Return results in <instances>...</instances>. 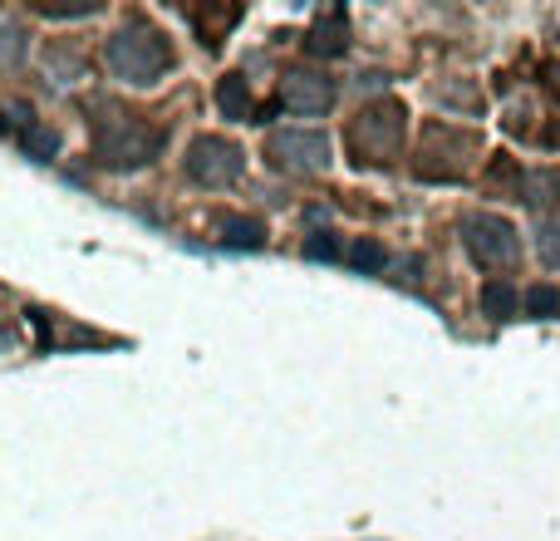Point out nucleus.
I'll return each instance as SVG.
<instances>
[{"instance_id":"nucleus-11","label":"nucleus","mask_w":560,"mask_h":541,"mask_svg":"<svg viewBox=\"0 0 560 541\" xmlns=\"http://www.w3.org/2000/svg\"><path fill=\"white\" fill-rule=\"evenodd\" d=\"M526 310H531V315H556L560 291L556 286H531V291H526Z\"/></svg>"},{"instance_id":"nucleus-1","label":"nucleus","mask_w":560,"mask_h":541,"mask_svg":"<svg viewBox=\"0 0 560 541\" xmlns=\"http://www.w3.org/2000/svg\"><path fill=\"white\" fill-rule=\"evenodd\" d=\"M113 74H123L128 84H153L168 69V45L153 30H123L109 45Z\"/></svg>"},{"instance_id":"nucleus-13","label":"nucleus","mask_w":560,"mask_h":541,"mask_svg":"<svg viewBox=\"0 0 560 541\" xmlns=\"http://www.w3.org/2000/svg\"><path fill=\"white\" fill-rule=\"evenodd\" d=\"M305 256H310V261H335V256H339V241L330 237V232H320V237L305 241Z\"/></svg>"},{"instance_id":"nucleus-14","label":"nucleus","mask_w":560,"mask_h":541,"mask_svg":"<svg viewBox=\"0 0 560 541\" xmlns=\"http://www.w3.org/2000/svg\"><path fill=\"white\" fill-rule=\"evenodd\" d=\"M541 256H546V266H560V222L541 227Z\"/></svg>"},{"instance_id":"nucleus-9","label":"nucleus","mask_w":560,"mask_h":541,"mask_svg":"<svg viewBox=\"0 0 560 541\" xmlns=\"http://www.w3.org/2000/svg\"><path fill=\"white\" fill-rule=\"evenodd\" d=\"M482 310H487L492 320H506V315L516 310V291H511L506 281H487V286H482Z\"/></svg>"},{"instance_id":"nucleus-15","label":"nucleus","mask_w":560,"mask_h":541,"mask_svg":"<svg viewBox=\"0 0 560 541\" xmlns=\"http://www.w3.org/2000/svg\"><path fill=\"white\" fill-rule=\"evenodd\" d=\"M546 89H551V99H560V64H546Z\"/></svg>"},{"instance_id":"nucleus-5","label":"nucleus","mask_w":560,"mask_h":541,"mask_svg":"<svg viewBox=\"0 0 560 541\" xmlns=\"http://www.w3.org/2000/svg\"><path fill=\"white\" fill-rule=\"evenodd\" d=\"M280 99H285V109L325 114V109H330V99H335V89H330V79H320V74H290Z\"/></svg>"},{"instance_id":"nucleus-4","label":"nucleus","mask_w":560,"mask_h":541,"mask_svg":"<svg viewBox=\"0 0 560 541\" xmlns=\"http://www.w3.org/2000/svg\"><path fill=\"white\" fill-rule=\"evenodd\" d=\"M271 153L290 173H320L325 158H330V143L320 133H305V128H290V133H276L271 138Z\"/></svg>"},{"instance_id":"nucleus-3","label":"nucleus","mask_w":560,"mask_h":541,"mask_svg":"<svg viewBox=\"0 0 560 541\" xmlns=\"http://www.w3.org/2000/svg\"><path fill=\"white\" fill-rule=\"evenodd\" d=\"M241 168H246V158H241V148L226 143V138H197L192 153H187V173H192L197 182H207V187L236 182L241 178Z\"/></svg>"},{"instance_id":"nucleus-10","label":"nucleus","mask_w":560,"mask_h":541,"mask_svg":"<svg viewBox=\"0 0 560 541\" xmlns=\"http://www.w3.org/2000/svg\"><path fill=\"white\" fill-rule=\"evenodd\" d=\"M349 266H354V271H379V266H384V246H379V241H354V246H349Z\"/></svg>"},{"instance_id":"nucleus-2","label":"nucleus","mask_w":560,"mask_h":541,"mask_svg":"<svg viewBox=\"0 0 560 541\" xmlns=\"http://www.w3.org/2000/svg\"><path fill=\"white\" fill-rule=\"evenodd\" d=\"M462 241L472 251V261L482 266H506L516 256V227L506 217H492V212H477L462 222Z\"/></svg>"},{"instance_id":"nucleus-6","label":"nucleus","mask_w":560,"mask_h":541,"mask_svg":"<svg viewBox=\"0 0 560 541\" xmlns=\"http://www.w3.org/2000/svg\"><path fill=\"white\" fill-rule=\"evenodd\" d=\"M344 10H325L320 20H315V30H310V40H305V50L310 55H339L344 50Z\"/></svg>"},{"instance_id":"nucleus-7","label":"nucleus","mask_w":560,"mask_h":541,"mask_svg":"<svg viewBox=\"0 0 560 541\" xmlns=\"http://www.w3.org/2000/svg\"><path fill=\"white\" fill-rule=\"evenodd\" d=\"M222 246H231V251H261L266 246V227L256 217H226Z\"/></svg>"},{"instance_id":"nucleus-12","label":"nucleus","mask_w":560,"mask_h":541,"mask_svg":"<svg viewBox=\"0 0 560 541\" xmlns=\"http://www.w3.org/2000/svg\"><path fill=\"white\" fill-rule=\"evenodd\" d=\"M25 148H30L35 158H55V153H59V138L50 133V128H30V133H25Z\"/></svg>"},{"instance_id":"nucleus-8","label":"nucleus","mask_w":560,"mask_h":541,"mask_svg":"<svg viewBox=\"0 0 560 541\" xmlns=\"http://www.w3.org/2000/svg\"><path fill=\"white\" fill-rule=\"evenodd\" d=\"M217 104H222L226 119H251V99H246V79H222V89H217Z\"/></svg>"}]
</instances>
